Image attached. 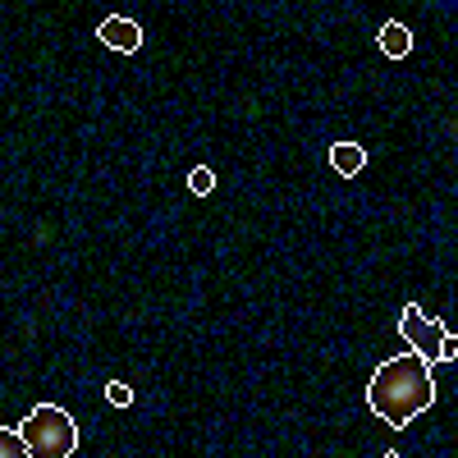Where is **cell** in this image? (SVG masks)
I'll use <instances>...</instances> for the list:
<instances>
[{"instance_id": "6da1fadb", "label": "cell", "mask_w": 458, "mask_h": 458, "mask_svg": "<svg viewBox=\"0 0 458 458\" xmlns=\"http://www.w3.org/2000/svg\"><path fill=\"white\" fill-rule=\"evenodd\" d=\"M436 403V376L417 353H399L371 371L367 386V408L386 427H408L412 417H422Z\"/></svg>"}, {"instance_id": "7a4b0ae2", "label": "cell", "mask_w": 458, "mask_h": 458, "mask_svg": "<svg viewBox=\"0 0 458 458\" xmlns=\"http://www.w3.org/2000/svg\"><path fill=\"white\" fill-rule=\"evenodd\" d=\"M19 440H23L28 458H73L79 427H73V417L60 403H37L19 422Z\"/></svg>"}, {"instance_id": "3957f363", "label": "cell", "mask_w": 458, "mask_h": 458, "mask_svg": "<svg viewBox=\"0 0 458 458\" xmlns=\"http://www.w3.org/2000/svg\"><path fill=\"white\" fill-rule=\"evenodd\" d=\"M399 335L408 339V353H417L427 367H440V362H454L458 358V339L431 321L417 302H403V317H399Z\"/></svg>"}, {"instance_id": "277c9868", "label": "cell", "mask_w": 458, "mask_h": 458, "mask_svg": "<svg viewBox=\"0 0 458 458\" xmlns=\"http://www.w3.org/2000/svg\"><path fill=\"white\" fill-rule=\"evenodd\" d=\"M97 37H101V42H106L110 51H124V55H133V51L142 47V28H138V19H124V14L101 19Z\"/></svg>"}, {"instance_id": "5b68a950", "label": "cell", "mask_w": 458, "mask_h": 458, "mask_svg": "<svg viewBox=\"0 0 458 458\" xmlns=\"http://www.w3.org/2000/svg\"><path fill=\"white\" fill-rule=\"evenodd\" d=\"M330 165H335V174H344V179L362 174V165H367V147H362V142H335V147H330Z\"/></svg>"}, {"instance_id": "8992f818", "label": "cell", "mask_w": 458, "mask_h": 458, "mask_svg": "<svg viewBox=\"0 0 458 458\" xmlns=\"http://www.w3.org/2000/svg\"><path fill=\"white\" fill-rule=\"evenodd\" d=\"M376 42H380V55L403 60V55L412 51V32H408L403 23H386V28H380V37H376Z\"/></svg>"}, {"instance_id": "52a82bcc", "label": "cell", "mask_w": 458, "mask_h": 458, "mask_svg": "<svg viewBox=\"0 0 458 458\" xmlns=\"http://www.w3.org/2000/svg\"><path fill=\"white\" fill-rule=\"evenodd\" d=\"M188 193H193V198H211L216 193V170L211 165H193V170H188Z\"/></svg>"}, {"instance_id": "ba28073f", "label": "cell", "mask_w": 458, "mask_h": 458, "mask_svg": "<svg viewBox=\"0 0 458 458\" xmlns=\"http://www.w3.org/2000/svg\"><path fill=\"white\" fill-rule=\"evenodd\" d=\"M0 458H28L19 431H10V427H0Z\"/></svg>"}, {"instance_id": "9c48e42d", "label": "cell", "mask_w": 458, "mask_h": 458, "mask_svg": "<svg viewBox=\"0 0 458 458\" xmlns=\"http://www.w3.org/2000/svg\"><path fill=\"white\" fill-rule=\"evenodd\" d=\"M106 399H110L114 408H133V390L124 386V380H110V386H106Z\"/></svg>"}, {"instance_id": "30bf717a", "label": "cell", "mask_w": 458, "mask_h": 458, "mask_svg": "<svg viewBox=\"0 0 458 458\" xmlns=\"http://www.w3.org/2000/svg\"><path fill=\"white\" fill-rule=\"evenodd\" d=\"M380 458H399V454H394V449H386V454H380Z\"/></svg>"}]
</instances>
